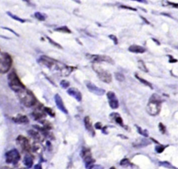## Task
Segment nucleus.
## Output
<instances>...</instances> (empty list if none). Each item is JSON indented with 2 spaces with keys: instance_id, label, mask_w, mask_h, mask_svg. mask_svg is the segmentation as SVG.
Masks as SVG:
<instances>
[{
  "instance_id": "6",
  "label": "nucleus",
  "mask_w": 178,
  "mask_h": 169,
  "mask_svg": "<svg viewBox=\"0 0 178 169\" xmlns=\"http://www.w3.org/2000/svg\"><path fill=\"white\" fill-rule=\"evenodd\" d=\"M92 67H93V70L96 73L97 77L101 81L107 83L111 82L112 76H111V74L109 72L103 69L101 66H98L97 64H93Z\"/></svg>"
},
{
  "instance_id": "31",
  "label": "nucleus",
  "mask_w": 178,
  "mask_h": 169,
  "mask_svg": "<svg viewBox=\"0 0 178 169\" xmlns=\"http://www.w3.org/2000/svg\"><path fill=\"white\" fill-rule=\"evenodd\" d=\"M43 111L45 113H47V114H49V116H54V111L51 108H49V107H44Z\"/></svg>"
},
{
  "instance_id": "12",
  "label": "nucleus",
  "mask_w": 178,
  "mask_h": 169,
  "mask_svg": "<svg viewBox=\"0 0 178 169\" xmlns=\"http://www.w3.org/2000/svg\"><path fill=\"white\" fill-rule=\"evenodd\" d=\"M81 155L82 158L84 159L86 164L87 167H88L89 165H92V164L94 162V160L92 159L91 153H90V150L87 149V148H83Z\"/></svg>"
},
{
  "instance_id": "33",
  "label": "nucleus",
  "mask_w": 178,
  "mask_h": 169,
  "mask_svg": "<svg viewBox=\"0 0 178 169\" xmlns=\"http://www.w3.org/2000/svg\"><path fill=\"white\" fill-rule=\"evenodd\" d=\"M160 164L161 166H163L164 167H166V168H175L174 166H173L172 165L170 164L169 162L168 161H162V162H160Z\"/></svg>"
},
{
  "instance_id": "25",
  "label": "nucleus",
  "mask_w": 178,
  "mask_h": 169,
  "mask_svg": "<svg viewBox=\"0 0 178 169\" xmlns=\"http://www.w3.org/2000/svg\"><path fill=\"white\" fill-rule=\"evenodd\" d=\"M34 15H35L36 18L38 20H40V21H44L46 19L45 15H44L43 13H40V12H36V13H34Z\"/></svg>"
},
{
  "instance_id": "21",
  "label": "nucleus",
  "mask_w": 178,
  "mask_h": 169,
  "mask_svg": "<svg viewBox=\"0 0 178 169\" xmlns=\"http://www.w3.org/2000/svg\"><path fill=\"white\" fill-rule=\"evenodd\" d=\"M6 13H7V15H9V16L11 17L12 19H13V20H16V21L20 22V23H25V20H24V19H22V18H19V17L17 16V15L13 14V13H11V12H10V11H7V12H6Z\"/></svg>"
},
{
  "instance_id": "23",
  "label": "nucleus",
  "mask_w": 178,
  "mask_h": 169,
  "mask_svg": "<svg viewBox=\"0 0 178 169\" xmlns=\"http://www.w3.org/2000/svg\"><path fill=\"white\" fill-rule=\"evenodd\" d=\"M56 31H59V32H62V33H68V34H71V31L70 29H68V27L66 26H63L59 27V28L55 29Z\"/></svg>"
},
{
  "instance_id": "16",
  "label": "nucleus",
  "mask_w": 178,
  "mask_h": 169,
  "mask_svg": "<svg viewBox=\"0 0 178 169\" xmlns=\"http://www.w3.org/2000/svg\"><path fill=\"white\" fill-rule=\"evenodd\" d=\"M13 121H15L17 123L20 124H27L29 122V118L26 116L22 115V114H18L16 117L13 118Z\"/></svg>"
},
{
  "instance_id": "7",
  "label": "nucleus",
  "mask_w": 178,
  "mask_h": 169,
  "mask_svg": "<svg viewBox=\"0 0 178 169\" xmlns=\"http://www.w3.org/2000/svg\"><path fill=\"white\" fill-rule=\"evenodd\" d=\"M86 57L88 60H90L94 64H100L102 62H107L112 65L114 64V61L110 57L107 55H100V54H86Z\"/></svg>"
},
{
  "instance_id": "30",
  "label": "nucleus",
  "mask_w": 178,
  "mask_h": 169,
  "mask_svg": "<svg viewBox=\"0 0 178 169\" xmlns=\"http://www.w3.org/2000/svg\"><path fill=\"white\" fill-rule=\"evenodd\" d=\"M32 150H34V152L37 153H40L41 151H42V148H41V146L38 143H36V144H34V146L32 148Z\"/></svg>"
},
{
  "instance_id": "15",
  "label": "nucleus",
  "mask_w": 178,
  "mask_h": 169,
  "mask_svg": "<svg viewBox=\"0 0 178 169\" xmlns=\"http://www.w3.org/2000/svg\"><path fill=\"white\" fill-rule=\"evenodd\" d=\"M84 125L86 130L88 131L92 136L95 135V130H94L93 125H92V122L89 116H86L84 118Z\"/></svg>"
},
{
  "instance_id": "28",
  "label": "nucleus",
  "mask_w": 178,
  "mask_h": 169,
  "mask_svg": "<svg viewBox=\"0 0 178 169\" xmlns=\"http://www.w3.org/2000/svg\"><path fill=\"white\" fill-rule=\"evenodd\" d=\"M115 78L118 81H125V77L124 75L120 73H115Z\"/></svg>"
},
{
  "instance_id": "44",
  "label": "nucleus",
  "mask_w": 178,
  "mask_h": 169,
  "mask_svg": "<svg viewBox=\"0 0 178 169\" xmlns=\"http://www.w3.org/2000/svg\"><path fill=\"white\" fill-rule=\"evenodd\" d=\"M141 18L142 19H143V21H144V22H145V23H146L147 24H150V23H149V22L148 21V20H147V19H146V18H143V16H141Z\"/></svg>"
},
{
  "instance_id": "36",
  "label": "nucleus",
  "mask_w": 178,
  "mask_h": 169,
  "mask_svg": "<svg viewBox=\"0 0 178 169\" xmlns=\"http://www.w3.org/2000/svg\"><path fill=\"white\" fill-rule=\"evenodd\" d=\"M109 38L110 39H111V40H112L113 41H114V44H115V45H117V44L118 43V40L117 37H116V36H114V35H109Z\"/></svg>"
},
{
  "instance_id": "34",
  "label": "nucleus",
  "mask_w": 178,
  "mask_h": 169,
  "mask_svg": "<svg viewBox=\"0 0 178 169\" xmlns=\"http://www.w3.org/2000/svg\"><path fill=\"white\" fill-rule=\"evenodd\" d=\"M129 164V161L127 159H123L122 161H120V165L123 166H127Z\"/></svg>"
},
{
  "instance_id": "5",
  "label": "nucleus",
  "mask_w": 178,
  "mask_h": 169,
  "mask_svg": "<svg viewBox=\"0 0 178 169\" xmlns=\"http://www.w3.org/2000/svg\"><path fill=\"white\" fill-rule=\"evenodd\" d=\"M13 59L8 53L3 52L0 55V73L5 74L11 69Z\"/></svg>"
},
{
  "instance_id": "18",
  "label": "nucleus",
  "mask_w": 178,
  "mask_h": 169,
  "mask_svg": "<svg viewBox=\"0 0 178 169\" xmlns=\"http://www.w3.org/2000/svg\"><path fill=\"white\" fill-rule=\"evenodd\" d=\"M74 69L75 68L71 67V66H68L66 65V66L63 68V69L61 70V75L64 77H68V75L71 74V73L74 70Z\"/></svg>"
},
{
  "instance_id": "26",
  "label": "nucleus",
  "mask_w": 178,
  "mask_h": 169,
  "mask_svg": "<svg viewBox=\"0 0 178 169\" xmlns=\"http://www.w3.org/2000/svg\"><path fill=\"white\" fill-rule=\"evenodd\" d=\"M150 142L146 139H141L140 140V142L137 143V144H134V146L137 147H141V146H145L147 145H148Z\"/></svg>"
},
{
  "instance_id": "27",
  "label": "nucleus",
  "mask_w": 178,
  "mask_h": 169,
  "mask_svg": "<svg viewBox=\"0 0 178 169\" xmlns=\"http://www.w3.org/2000/svg\"><path fill=\"white\" fill-rule=\"evenodd\" d=\"M46 38H47V40H49V42H50V43L52 44V45H54V47H57V48H59V49H62V48H63V47H62V46H61V45H60V44L58 43V42H56L54 41V40H53L52 38H50L48 37V36H46Z\"/></svg>"
},
{
  "instance_id": "41",
  "label": "nucleus",
  "mask_w": 178,
  "mask_h": 169,
  "mask_svg": "<svg viewBox=\"0 0 178 169\" xmlns=\"http://www.w3.org/2000/svg\"><path fill=\"white\" fill-rule=\"evenodd\" d=\"M95 127L96 129H100L101 128H102V124H101V122H97V123L95 125Z\"/></svg>"
},
{
  "instance_id": "39",
  "label": "nucleus",
  "mask_w": 178,
  "mask_h": 169,
  "mask_svg": "<svg viewBox=\"0 0 178 169\" xmlns=\"http://www.w3.org/2000/svg\"><path fill=\"white\" fill-rule=\"evenodd\" d=\"M120 8H125V9H129V10H131V11H136V8H131L129 7V6H121Z\"/></svg>"
},
{
  "instance_id": "11",
  "label": "nucleus",
  "mask_w": 178,
  "mask_h": 169,
  "mask_svg": "<svg viewBox=\"0 0 178 169\" xmlns=\"http://www.w3.org/2000/svg\"><path fill=\"white\" fill-rule=\"evenodd\" d=\"M107 96L109 100V106L111 109H116L118 108L119 107V102L118 100L117 97H116L115 93L113 91H109L107 93Z\"/></svg>"
},
{
  "instance_id": "37",
  "label": "nucleus",
  "mask_w": 178,
  "mask_h": 169,
  "mask_svg": "<svg viewBox=\"0 0 178 169\" xmlns=\"http://www.w3.org/2000/svg\"><path fill=\"white\" fill-rule=\"evenodd\" d=\"M159 127H160V130L161 131V132L163 133V134L166 132V127L164 125L163 123L160 122V123L159 124Z\"/></svg>"
},
{
  "instance_id": "40",
  "label": "nucleus",
  "mask_w": 178,
  "mask_h": 169,
  "mask_svg": "<svg viewBox=\"0 0 178 169\" xmlns=\"http://www.w3.org/2000/svg\"><path fill=\"white\" fill-rule=\"evenodd\" d=\"M168 4L171 5V6H173L175 8H178V3H172V2H169V1H168Z\"/></svg>"
},
{
  "instance_id": "45",
  "label": "nucleus",
  "mask_w": 178,
  "mask_h": 169,
  "mask_svg": "<svg viewBox=\"0 0 178 169\" xmlns=\"http://www.w3.org/2000/svg\"><path fill=\"white\" fill-rule=\"evenodd\" d=\"M153 40H154V41H155V42H157V44H158V45H160V42H159V41H158V40H155V39H154V38H153Z\"/></svg>"
},
{
  "instance_id": "2",
  "label": "nucleus",
  "mask_w": 178,
  "mask_h": 169,
  "mask_svg": "<svg viewBox=\"0 0 178 169\" xmlns=\"http://www.w3.org/2000/svg\"><path fill=\"white\" fill-rule=\"evenodd\" d=\"M162 98L160 95L157 94H153L146 107L147 112L151 116L158 115L162 109Z\"/></svg>"
},
{
  "instance_id": "24",
  "label": "nucleus",
  "mask_w": 178,
  "mask_h": 169,
  "mask_svg": "<svg viewBox=\"0 0 178 169\" xmlns=\"http://www.w3.org/2000/svg\"><path fill=\"white\" fill-rule=\"evenodd\" d=\"M135 77H136V79H138V80H139V81H141L142 83H143V84L145 85V86H148V87H150V88H152V83H150V82H149V81H147V80H145L144 79H143V78H141V77H138V75H136H136H135Z\"/></svg>"
},
{
  "instance_id": "46",
  "label": "nucleus",
  "mask_w": 178,
  "mask_h": 169,
  "mask_svg": "<svg viewBox=\"0 0 178 169\" xmlns=\"http://www.w3.org/2000/svg\"><path fill=\"white\" fill-rule=\"evenodd\" d=\"M6 169H10V168H7V167H6Z\"/></svg>"
},
{
  "instance_id": "14",
  "label": "nucleus",
  "mask_w": 178,
  "mask_h": 169,
  "mask_svg": "<svg viewBox=\"0 0 178 169\" xmlns=\"http://www.w3.org/2000/svg\"><path fill=\"white\" fill-rule=\"evenodd\" d=\"M67 93L69 95L75 98L77 101L79 102H81L82 100V94L81 92L77 88L74 87H71L67 90Z\"/></svg>"
},
{
  "instance_id": "9",
  "label": "nucleus",
  "mask_w": 178,
  "mask_h": 169,
  "mask_svg": "<svg viewBox=\"0 0 178 169\" xmlns=\"http://www.w3.org/2000/svg\"><path fill=\"white\" fill-rule=\"evenodd\" d=\"M86 86L87 88H88L90 93H94L95 95L102 96V95H103L105 93V90L103 89V88H99L96 85H95L93 83H92L91 81H86Z\"/></svg>"
},
{
  "instance_id": "35",
  "label": "nucleus",
  "mask_w": 178,
  "mask_h": 169,
  "mask_svg": "<svg viewBox=\"0 0 178 169\" xmlns=\"http://www.w3.org/2000/svg\"><path fill=\"white\" fill-rule=\"evenodd\" d=\"M164 149H165V146H158L155 148L156 151L158 153H162L164 150Z\"/></svg>"
},
{
  "instance_id": "17",
  "label": "nucleus",
  "mask_w": 178,
  "mask_h": 169,
  "mask_svg": "<svg viewBox=\"0 0 178 169\" xmlns=\"http://www.w3.org/2000/svg\"><path fill=\"white\" fill-rule=\"evenodd\" d=\"M128 50L129 52H133V53H140V54H142V53H144L145 52V49L142 46L139 45H131L128 49Z\"/></svg>"
},
{
  "instance_id": "4",
  "label": "nucleus",
  "mask_w": 178,
  "mask_h": 169,
  "mask_svg": "<svg viewBox=\"0 0 178 169\" xmlns=\"http://www.w3.org/2000/svg\"><path fill=\"white\" fill-rule=\"evenodd\" d=\"M8 86L11 88L13 91L15 92V93H18L22 89L26 88L24 83L22 82L21 80L20 79L18 75L14 71L11 72L8 75Z\"/></svg>"
},
{
  "instance_id": "8",
  "label": "nucleus",
  "mask_w": 178,
  "mask_h": 169,
  "mask_svg": "<svg viewBox=\"0 0 178 169\" xmlns=\"http://www.w3.org/2000/svg\"><path fill=\"white\" fill-rule=\"evenodd\" d=\"M20 159V155L16 149L11 150L6 153V161L8 164H15L18 163Z\"/></svg>"
},
{
  "instance_id": "10",
  "label": "nucleus",
  "mask_w": 178,
  "mask_h": 169,
  "mask_svg": "<svg viewBox=\"0 0 178 169\" xmlns=\"http://www.w3.org/2000/svg\"><path fill=\"white\" fill-rule=\"evenodd\" d=\"M17 142H18L19 146L21 147L22 149L25 151L29 152L32 149L29 141L25 136L22 135L18 136V137L17 138Z\"/></svg>"
},
{
  "instance_id": "32",
  "label": "nucleus",
  "mask_w": 178,
  "mask_h": 169,
  "mask_svg": "<svg viewBox=\"0 0 178 169\" xmlns=\"http://www.w3.org/2000/svg\"><path fill=\"white\" fill-rule=\"evenodd\" d=\"M136 128H137L138 132L139 133V134H142V135H143V136H148V131H147V130H143V129H142L141 127H138V126H137V125H136Z\"/></svg>"
},
{
  "instance_id": "42",
  "label": "nucleus",
  "mask_w": 178,
  "mask_h": 169,
  "mask_svg": "<svg viewBox=\"0 0 178 169\" xmlns=\"http://www.w3.org/2000/svg\"><path fill=\"white\" fill-rule=\"evenodd\" d=\"M170 60H169V62L170 63H175L177 61L176 59H174V58L172 57V56H170Z\"/></svg>"
},
{
  "instance_id": "1",
  "label": "nucleus",
  "mask_w": 178,
  "mask_h": 169,
  "mask_svg": "<svg viewBox=\"0 0 178 169\" xmlns=\"http://www.w3.org/2000/svg\"><path fill=\"white\" fill-rule=\"evenodd\" d=\"M17 96L18 97L19 100L23 104L25 107H31L36 104L37 100L35 95L31 90L27 88L22 89L16 93Z\"/></svg>"
},
{
  "instance_id": "43",
  "label": "nucleus",
  "mask_w": 178,
  "mask_h": 169,
  "mask_svg": "<svg viewBox=\"0 0 178 169\" xmlns=\"http://www.w3.org/2000/svg\"><path fill=\"white\" fill-rule=\"evenodd\" d=\"M35 169H42V167L40 164H38L35 166Z\"/></svg>"
},
{
  "instance_id": "3",
  "label": "nucleus",
  "mask_w": 178,
  "mask_h": 169,
  "mask_svg": "<svg viewBox=\"0 0 178 169\" xmlns=\"http://www.w3.org/2000/svg\"><path fill=\"white\" fill-rule=\"evenodd\" d=\"M38 62L42 66L49 68L50 70H56V69H60V70L63 69L66 65L63 64H61L58 61L53 59L52 58L49 57L45 55L41 56L38 60Z\"/></svg>"
},
{
  "instance_id": "22",
  "label": "nucleus",
  "mask_w": 178,
  "mask_h": 169,
  "mask_svg": "<svg viewBox=\"0 0 178 169\" xmlns=\"http://www.w3.org/2000/svg\"><path fill=\"white\" fill-rule=\"evenodd\" d=\"M138 68H139V69L141 70L142 71L145 72V73L148 72V69L147 68L146 66H145V64L143 61H142V60L138 61Z\"/></svg>"
},
{
  "instance_id": "20",
  "label": "nucleus",
  "mask_w": 178,
  "mask_h": 169,
  "mask_svg": "<svg viewBox=\"0 0 178 169\" xmlns=\"http://www.w3.org/2000/svg\"><path fill=\"white\" fill-rule=\"evenodd\" d=\"M29 134L34 139H35L36 141H40L41 139V136L40 134H39L38 132H37L36 131L34 130H29L28 131Z\"/></svg>"
},
{
  "instance_id": "13",
  "label": "nucleus",
  "mask_w": 178,
  "mask_h": 169,
  "mask_svg": "<svg viewBox=\"0 0 178 169\" xmlns=\"http://www.w3.org/2000/svg\"><path fill=\"white\" fill-rule=\"evenodd\" d=\"M54 100H55V103L57 108L59 109L61 112H63V114H68V110H67L66 106H65L64 103H63L62 98H61V95H60L59 94L57 93L54 95Z\"/></svg>"
},
{
  "instance_id": "38",
  "label": "nucleus",
  "mask_w": 178,
  "mask_h": 169,
  "mask_svg": "<svg viewBox=\"0 0 178 169\" xmlns=\"http://www.w3.org/2000/svg\"><path fill=\"white\" fill-rule=\"evenodd\" d=\"M3 29H6V30H8V31H10L11 32H12V33H13V34H15V36H18V37H19L20 36H19V34H17L16 32L15 31H14L13 30H12L11 29H10V28H8V27H2Z\"/></svg>"
},
{
  "instance_id": "29",
  "label": "nucleus",
  "mask_w": 178,
  "mask_h": 169,
  "mask_svg": "<svg viewBox=\"0 0 178 169\" xmlns=\"http://www.w3.org/2000/svg\"><path fill=\"white\" fill-rule=\"evenodd\" d=\"M60 86H61V88H67L70 86V82L67 80H61V81L60 82Z\"/></svg>"
},
{
  "instance_id": "19",
  "label": "nucleus",
  "mask_w": 178,
  "mask_h": 169,
  "mask_svg": "<svg viewBox=\"0 0 178 169\" xmlns=\"http://www.w3.org/2000/svg\"><path fill=\"white\" fill-rule=\"evenodd\" d=\"M24 164L26 166L27 168H30L33 165V159H32L30 155H26L24 159Z\"/></svg>"
}]
</instances>
